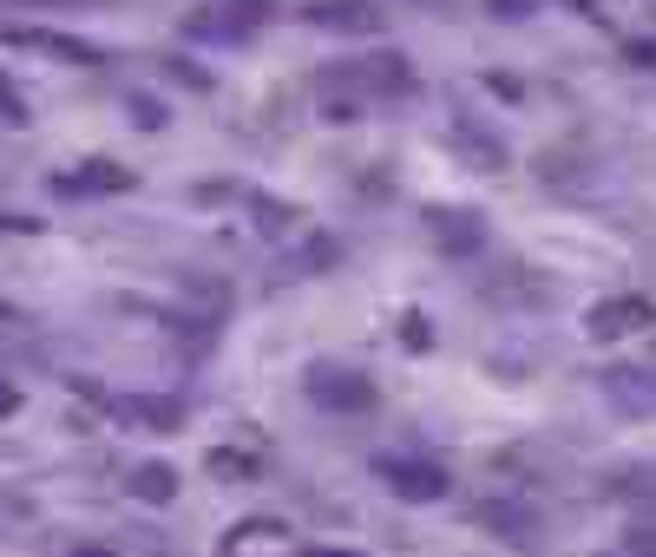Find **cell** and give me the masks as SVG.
Listing matches in <instances>:
<instances>
[{"mask_svg": "<svg viewBox=\"0 0 656 557\" xmlns=\"http://www.w3.org/2000/svg\"><path fill=\"white\" fill-rule=\"evenodd\" d=\"M401 335H407V348H427V341H434V335H427V322H421V315H407V328H401Z\"/></svg>", "mask_w": 656, "mask_h": 557, "instance_id": "cell-14", "label": "cell"}, {"mask_svg": "<svg viewBox=\"0 0 656 557\" xmlns=\"http://www.w3.org/2000/svg\"><path fill=\"white\" fill-rule=\"evenodd\" d=\"M204 466H210L217 479H256V466H250V453H230V446H217V453H204Z\"/></svg>", "mask_w": 656, "mask_h": 557, "instance_id": "cell-11", "label": "cell"}, {"mask_svg": "<svg viewBox=\"0 0 656 557\" xmlns=\"http://www.w3.org/2000/svg\"><path fill=\"white\" fill-rule=\"evenodd\" d=\"M79 557H112V552H79Z\"/></svg>", "mask_w": 656, "mask_h": 557, "instance_id": "cell-17", "label": "cell"}, {"mask_svg": "<svg viewBox=\"0 0 656 557\" xmlns=\"http://www.w3.org/2000/svg\"><path fill=\"white\" fill-rule=\"evenodd\" d=\"M53 190H59V197H72V190H131V171H125V164H105V158H92V164H79L72 177H59Z\"/></svg>", "mask_w": 656, "mask_h": 557, "instance_id": "cell-6", "label": "cell"}, {"mask_svg": "<svg viewBox=\"0 0 656 557\" xmlns=\"http://www.w3.org/2000/svg\"><path fill=\"white\" fill-rule=\"evenodd\" d=\"M263 20H269V0H217V7L191 13L184 33H197V39H243V33H256Z\"/></svg>", "mask_w": 656, "mask_h": 557, "instance_id": "cell-2", "label": "cell"}, {"mask_svg": "<svg viewBox=\"0 0 656 557\" xmlns=\"http://www.w3.org/2000/svg\"><path fill=\"white\" fill-rule=\"evenodd\" d=\"M302 557H361V552H329V545H309Z\"/></svg>", "mask_w": 656, "mask_h": 557, "instance_id": "cell-16", "label": "cell"}, {"mask_svg": "<svg viewBox=\"0 0 656 557\" xmlns=\"http://www.w3.org/2000/svg\"><path fill=\"white\" fill-rule=\"evenodd\" d=\"M7 39H26V46H46L53 59H79V66H92V59H99V46H92V39H66V33H39V26H26V33H7Z\"/></svg>", "mask_w": 656, "mask_h": 557, "instance_id": "cell-9", "label": "cell"}, {"mask_svg": "<svg viewBox=\"0 0 656 557\" xmlns=\"http://www.w3.org/2000/svg\"><path fill=\"white\" fill-rule=\"evenodd\" d=\"M651 322H656V309L644 295H618V302H598V309H591V335H598V341H618V335L651 328Z\"/></svg>", "mask_w": 656, "mask_h": 557, "instance_id": "cell-4", "label": "cell"}, {"mask_svg": "<svg viewBox=\"0 0 656 557\" xmlns=\"http://www.w3.org/2000/svg\"><path fill=\"white\" fill-rule=\"evenodd\" d=\"M375 473H381V486H388L394 499H407V506L447 499V473H440V466H421V460H375Z\"/></svg>", "mask_w": 656, "mask_h": 557, "instance_id": "cell-3", "label": "cell"}, {"mask_svg": "<svg viewBox=\"0 0 656 557\" xmlns=\"http://www.w3.org/2000/svg\"><path fill=\"white\" fill-rule=\"evenodd\" d=\"M118 414H125V427H151V433L184 427V407H177V401H164V394H138V401H125Z\"/></svg>", "mask_w": 656, "mask_h": 557, "instance_id": "cell-7", "label": "cell"}, {"mask_svg": "<svg viewBox=\"0 0 656 557\" xmlns=\"http://www.w3.org/2000/svg\"><path fill=\"white\" fill-rule=\"evenodd\" d=\"M309 401L322 407V414H368L375 407V387L361 381V374H348V368H309Z\"/></svg>", "mask_w": 656, "mask_h": 557, "instance_id": "cell-1", "label": "cell"}, {"mask_svg": "<svg viewBox=\"0 0 656 557\" xmlns=\"http://www.w3.org/2000/svg\"><path fill=\"white\" fill-rule=\"evenodd\" d=\"M171 79H184V85H197V92H210V72H204L197 59H184V53L171 59Z\"/></svg>", "mask_w": 656, "mask_h": 557, "instance_id": "cell-12", "label": "cell"}, {"mask_svg": "<svg viewBox=\"0 0 656 557\" xmlns=\"http://www.w3.org/2000/svg\"><path fill=\"white\" fill-rule=\"evenodd\" d=\"M499 7H506L513 20H519V13H532V0H493V13H499Z\"/></svg>", "mask_w": 656, "mask_h": 557, "instance_id": "cell-15", "label": "cell"}, {"mask_svg": "<svg viewBox=\"0 0 656 557\" xmlns=\"http://www.w3.org/2000/svg\"><path fill=\"white\" fill-rule=\"evenodd\" d=\"M486 85H493V92H499V98H526V85H519V79H513V72H486Z\"/></svg>", "mask_w": 656, "mask_h": 557, "instance_id": "cell-13", "label": "cell"}, {"mask_svg": "<svg viewBox=\"0 0 656 557\" xmlns=\"http://www.w3.org/2000/svg\"><path fill=\"white\" fill-rule=\"evenodd\" d=\"M309 20H315V26H348V33H375V26H381L375 7H309Z\"/></svg>", "mask_w": 656, "mask_h": 557, "instance_id": "cell-10", "label": "cell"}, {"mask_svg": "<svg viewBox=\"0 0 656 557\" xmlns=\"http://www.w3.org/2000/svg\"><path fill=\"white\" fill-rule=\"evenodd\" d=\"M131 499H145V506H171L177 499V473L164 466V460H145V466H131Z\"/></svg>", "mask_w": 656, "mask_h": 557, "instance_id": "cell-8", "label": "cell"}, {"mask_svg": "<svg viewBox=\"0 0 656 557\" xmlns=\"http://www.w3.org/2000/svg\"><path fill=\"white\" fill-rule=\"evenodd\" d=\"M434 236H440L447 256H473V250L486 243V230H480L473 210H440V217H434Z\"/></svg>", "mask_w": 656, "mask_h": 557, "instance_id": "cell-5", "label": "cell"}]
</instances>
